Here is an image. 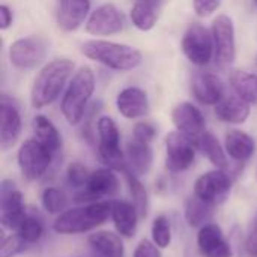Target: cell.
Here are the masks:
<instances>
[{"instance_id":"cell-1","label":"cell","mask_w":257,"mask_h":257,"mask_svg":"<svg viewBox=\"0 0 257 257\" xmlns=\"http://www.w3.org/2000/svg\"><path fill=\"white\" fill-rule=\"evenodd\" d=\"M75 65L69 59H54L42 66L33 80L30 89V104L33 108L39 110L53 104L65 89Z\"/></svg>"},{"instance_id":"cell-2","label":"cell","mask_w":257,"mask_h":257,"mask_svg":"<svg viewBox=\"0 0 257 257\" xmlns=\"http://www.w3.org/2000/svg\"><path fill=\"white\" fill-rule=\"evenodd\" d=\"M111 218V202L99 200L63 211L56 217L53 230L60 235H80L102 226Z\"/></svg>"},{"instance_id":"cell-3","label":"cell","mask_w":257,"mask_h":257,"mask_svg":"<svg viewBox=\"0 0 257 257\" xmlns=\"http://www.w3.org/2000/svg\"><path fill=\"white\" fill-rule=\"evenodd\" d=\"M81 53L87 59L119 72L133 71L140 66L143 60V54L140 50L126 44H119L105 39L84 41L81 44Z\"/></svg>"},{"instance_id":"cell-4","label":"cell","mask_w":257,"mask_h":257,"mask_svg":"<svg viewBox=\"0 0 257 257\" xmlns=\"http://www.w3.org/2000/svg\"><path fill=\"white\" fill-rule=\"evenodd\" d=\"M95 87V74L89 66H81L74 72L60 102V111L69 125L75 126L84 120Z\"/></svg>"},{"instance_id":"cell-5","label":"cell","mask_w":257,"mask_h":257,"mask_svg":"<svg viewBox=\"0 0 257 257\" xmlns=\"http://www.w3.org/2000/svg\"><path fill=\"white\" fill-rule=\"evenodd\" d=\"M53 157L54 154L50 149H47L42 143H39L35 137L23 142L17 155L18 167L23 178H26L30 182L41 179L50 169Z\"/></svg>"},{"instance_id":"cell-6","label":"cell","mask_w":257,"mask_h":257,"mask_svg":"<svg viewBox=\"0 0 257 257\" xmlns=\"http://www.w3.org/2000/svg\"><path fill=\"white\" fill-rule=\"evenodd\" d=\"M181 48L188 62L196 66H206L215 56L212 33L199 23H193L185 30Z\"/></svg>"},{"instance_id":"cell-7","label":"cell","mask_w":257,"mask_h":257,"mask_svg":"<svg viewBox=\"0 0 257 257\" xmlns=\"http://www.w3.org/2000/svg\"><path fill=\"white\" fill-rule=\"evenodd\" d=\"M48 53L47 42L39 36H26L14 41L8 50L9 62L18 71H32L39 66Z\"/></svg>"},{"instance_id":"cell-8","label":"cell","mask_w":257,"mask_h":257,"mask_svg":"<svg viewBox=\"0 0 257 257\" xmlns=\"http://www.w3.org/2000/svg\"><path fill=\"white\" fill-rule=\"evenodd\" d=\"M120 190V182L113 169L104 167L90 173L86 188L75 191L74 200L77 203H93L104 197H114Z\"/></svg>"},{"instance_id":"cell-9","label":"cell","mask_w":257,"mask_h":257,"mask_svg":"<svg viewBox=\"0 0 257 257\" xmlns=\"http://www.w3.org/2000/svg\"><path fill=\"white\" fill-rule=\"evenodd\" d=\"M26 215L23 193L14 181L3 179L0 184V223L3 229L15 232Z\"/></svg>"},{"instance_id":"cell-10","label":"cell","mask_w":257,"mask_h":257,"mask_svg":"<svg viewBox=\"0 0 257 257\" xmlns=\"http://www.w3.org/2000/svg\"><path fill=\"white\" fill-rule=\"evenodd\" d=\"M166 169L170 173H182L188 170L196 160V143L181 134L172 131L166 136Z\"/></svg>"},{"instance_id":"cell-11","label":"cell","mask_w":257,"mask_h":257,"mask_svg":"<svg viewBox=\"0 0 257 257\" xmlns=\"http://www.w3.org/2000/svg\"><path fill=\"white\" fill-rule=\"evenodd\" d=\"M233 179L227 170L215 169L200 175L194 182V194L202 200L217 206L223 203L232 190Z\"/></svg>"},{"instance_id":"cell-12","label":"cell","mask_w":257,"mask_h":257,"mask_svg":"<svg viewBox=\"0 0 257 257\" xmlns=\"http://www.w3.org/2000/svg\"><path fill=\"white\" fill-rule=\"evenodd\" d=\"M211 33L215 47V60L221 66H229L236 59V41H235V24L233 20L220 14L214 18Z\"/></svg>"},{"instance_id":"cell-13","label":"cell","mask_w":257,"mask_h":257,"mask_svg":"<svg viewBox=\"0 0 257 257\" xmlns=\"http://www.w3.org/2000/svg\"><path fill=\"white\" fill-rule=\"evenodd\" d=\"M84 29L89 35L93 36L116 35L125 29V15L117 6L104 3L90 12Z\"/></svg>"},{"instance_id":"cell-14","label":"cell","mask_w":257,"mask_h":257,"mask_svg":"<svg viewBox=\"0 0 257 257\" xmlns=\"http://www.w3.org/2000/svg\"><path fill=\"white\" fill-rule=\"evenodd\" d=\"M172 122L181 134L191 139L194 143L206 133V122L202 111L188 101L178 104L172 111Z\"/></svg>"},{"instance_id":"cell-15","label":"cell","mask_w":257,"mask_h":257,"mask_svg":"<svg viewBox=\"0 0 257 257\" xmlns=\"http://www.w3.org/2000/svg\"><path fill=\"white\" fill-rule=\"evenodd\" d=\"M197 248L202 257H233V250L217 223H208L199 229Z\"/></svg>"},{"instance_id":"cell-16","label":"cell","mask_w":257,"mask_h":257,"mask_svg":"<svg viewBox=\"0 0 257 257\" xmlns=\"http://www.w3.org/2000/svg\"><path fill=\"white\" fill-rule=\"evenodd\" d=\"M90 0H57L56 21L65 32H74L81 24H86L90 15Z\"/></svg>"},{"instance_id":"cell-17","label":"cell","mask_w":257,"mask_h":257,"mask_svg":"<svg viewBox=\"0 0 257 257\" xmlns=\"http://www.w3.org/2000/svg\"><path fill=\"white\" fill-rule=\"evenodd\" d=\"M191 90L202 105L215 107L226 95L224 83L212 72H196L191 80Z\"/></svg>"},{"instance_id":"cell-18","label":"cell","mask_w":257,"mask_h":257,"mask_svg":"<svg viewBox=\"0 0 257 257\" xmlns=\"http://www.w3.org/2000/svg\"><path fill=\"white\" fill-rule=\"evenodd\" d=\"M116 107L120 116H123L125 119L134 120L145 117L149 111L148 93L137 86L125 87L116 96Z\"/></svg>"},{"instance_id":"cell-19","label":"cell","mask_w":257,"mask_h":257,"mask_svg":"<svg viewBox=\"0 0 257 257\" xmlns=\"http://www.w3.org/2000/svg\"><path fill=\"white\" fill-rule=\"evenodd\" d=\"M23 130V120L18 108L8 101V98L3 95L0 102V143L2 149L12 148L21 134Z\"/></svg>"},{"instance_id":"cell-20","label":"cell","mask_w":257,"mask_h":257,"mask_svg":"<svg viewBox=\"0 0 257 257\" xmlns=\"http://www.w3.org/2000/svg\"><path fill=\"white\" fill-rule=\"evenodd\" d=\"M111 220L117 235L122 238H133L137 232L139 220L142 218L133 202L119 199L111 202Z\"/></svg>"},{"instance_id":"cell-21","label":"cell","mask_w":257,"mask_h":257,"mask_svg":"<svg viewBox=\"0 0 257 257\" xmlns=\"http://www.w3.org/2000/svg\"><path fill=\"white\" fill-rule=\"evenodd\" d=\"M250 104L244 101L241 96H238L235 92L226 93L223 99L215 105V116L230 125H241L244 123L250 116Z\"/></svg>"},{"instance_id":"cell-22","label":"cell","mask_w":257,"mask_h":257,"mask_svg":"<svg viewBox=\"0 0 257 257\" xmlns=\"http://www.w3.org/2000/svg\"><path fill=\"white\" fill-rule=\"evenodd\" d=\"M125 155H126V163H128L126 172H131L139 178L151 172L152 163H154V152H152L151 143H146L133 137L126 145Z\"/></svg>"},{"instance_id":"cell-23","label":"cell","mask_w":257,"mask_h":257,"mask_svg":"<svg viewBox=\"0 0 257 257\" xmlns=\"http://www.w3.org/2000/svg\"><path fill=\"white\" fill-rule=\"evenodd\" d=\"M93 257H125L122 236L110 230H98L87 238Z\"/></svg>"},{"instance_id":"cell-24","label":"cell","mask_w":257,"mask_h":257,"mask_svg":"<svg viewBox=\"0 0 257 257\" xmlns=\"http://www.w3.org/2000/svg\"><path fill=\"white\" fill-rule=\"evenodd\" d=\"M224 148H226L229 158H232L233 161L239 164H244L254 155L256 142L250 134L241 130H230L226 134Z\"/></svg>"},{"instance_id":"cell-25","label":"cell","mask_w":257,"mask_h":257,"mask_svg":"<svg viewBox=\"0 0 257 257\" xmlns=\"http://www.w3.org/2000/svg\"><path fill=\"white\" fill-rule=\"evenodd\" d=\"M160 2L161 0H136L130 12L133 26L142 32L152 30L158 21Z\"/></svg>"},{"instance_id":"cell-26","label":"cell","mask_w":257,"mask_h":257,"mask_svg":"<svg viewBox=\"0 0 257 257\" xmlns=\"http://www.w3.org/2000/svg\"><path fill=\"white\" fill-rule=\"evenodd\" d=\"M32 130L35 139L42 143L53 154H57L62 148V136L57 126L44 114H38L32 120Z\"/></svg>"},{"instance_id":"cell-27","label":"cell","mask_w":257,"mask_h":257,"mask_svg":"<svg viewBox=\"0 0 257 257\" xmlns=\"http://www.w3.org/2000/svg\"><path fill=\"white\" fill-rule=\"evenodd\" d=\"M197 149L208 158V161L215 167L221 170L229 169V160H227V152L226 148L221 146L218 139L212 133H205L196 143Z\"/></svg>"},{"instance_id":"cell-28","label":"cell","mask_w":257,"mask_h":257,"mask_svg":"<svg viewBox=\"0 0 257 257\" xmlns=\"http://www.w3.org/2000/svg\"><path fill=\"white\" fill-rule=\"evenodd\" d=\"M214 205L202 200L196 194H193L187 202L184 208V217L190 227L200 229L202 226L211 223L212 214H214Z\"/></svg>"},{"instance_id":"cell-29","label":"cell","mask_w":257,"mask_h":257,"mask_svg":"<svg viewBox=\"0 0 257 257\" xmlns=\"http://www.w3.org/2000/svg\"><path fill=\"white\" fill-rule=\"evenodd\" d=\"M96 134H98V151L120 149V133L113 117L101 116L96 120Z\"/></svg>"},{"instance_id":"cell-30","label":"cell","mask_w":257,"mask_h":257,"mask_svg":"<svg viewBox=\"0 0 257 257\" xmlns=\"http://www.w3.org/2000/svg\"><path fill=\"white\" fill-rule=\"evenodd\" d=\"M230 86L233 89V92L241 96L244 101H247L248 104H256L257 102V75L242 71V69H236L230 74Z\"/></svg>"},{"instance_id":"cell-31","label":"cell","mask_w":257,"mask_h":257,"mask_svg":"<svg viewBox=\"0 0 257 257\" xmlns=\"http://www.w3.org/2000/svg\"><path fill=\"white\" fill-rule=\"evenodd\" d=\"M125 179H126V184H128V190H130V194H131V199H133V205L136 206L140 218H146L148 214H149V196H148V191L145 188V185L142 184L140 178L136 176L134 173L131 172H125Z\"/></svg>"},{"instance_id":"cell-32","label":"cell","mask_w":257,"mask_h":257,"mask_svg":"<svg viewBox=\"0 0 257 257\" xmlns=\"http://www.w3.org/2000/svg\"><path fill=\"white\" fill-rule=\"evenodd\" d=\"M41 205L44 211L50 215H60L66 211L68 197L66 194L56 187H47L41 194Z\"/></svg>"},{"instance_id":"cell-33","label":"cell","mask_w":257,"mask_h":257,"mask_svg":"<svg viewBox=\"0 0 257 257\" xmlns=\"http://www.w3.org/2000/svg\"><path fill=\"white\" fill-rule=\"evenodd\" d=\"M15 233H18L27 244H36L44 236V224L38 217L27 214L20 223Z\"/></svg>"},{"instance_id":"cell-34","label":"cell","mask_w":257,"mask_h":257,"mask_svg":"<svg viewBox=\"0 0 257 257\" xmlns=\"http://www.w3.org/2000/svg\"><path fill=\"white\" fill-rule=\"evenodd\" d=\"M151 235H152V241L160 248H167L172 244V236H173L170 220L166 215L155 217L151 226Z\"/></svg>"},{"instance_id":"cell-35","label":"cell","mask_w":257,"mask_h":257,"mask_svg":"<svg viewBox=\"0 0 257 257\" xmlns=\"http://www.w3.org/2000/svg\"><path fill=\"white\" fill-rule=\"evenodd\" d=\"M90 173L92 172H89L84 164L74 161L66 169V181H68L69 187H72L75 191H80V190L86 188L89 178H90Z\"/></svg>"},{"instance_id":"cell-36","label":"cell","mask_w":257,"mask_h":257,"mask_svg":"<svg viewBox=\"0 0 257 257\" xmlns=\"http://www.w3.org/2000/svg\"><path fill=\"white\" fill-rule=\"evenodd\" d=\"M27 242L18 235V233H12L8 236L2 238L0 242V257H17L21 253L26 251L27 248Z\"/></svg>"},{"instance_id":"cell-37","label":"cell","mask_w":257,"mask_h":257,"mask_svg":"<svg viewBox=\"0 0 257 257\" xmlns=\"http://www.w3.org/2000/svg\"><path fill=\"white\" fill-rule=\"evenodd\" d=\"M133 137L146 143H152L154 139L157 137V128L151 122H139L134 125Z\"/></svg>"},{"instance_id":"cell-38","label":"cell","mask_w":257,"mask_h":257,"mask_svg":"<svg viewBox=\"0 0 257 257\" xmlns=\"http://www.w3.org/2000/svg\"><path fill=\"white\" fill-rule=\"evenodd\" d=\"M223 0H193V9L199 17H209L217 12Z\"/></svg>"},{"instance_id":"cell-39","label":"cell","mask_w":257,"mask_h":257,"mask_svg":"<svg viewBox=\"0 0 257 257\" xmlns=\"http://www.w3.org/2000/svg\"><path fill=\"white\" fill-rule=\"evenodd\" d=\"M133 257H161V251H160V247L154 241L142 239L137 244Z\"/></svg>"},{"instance_id":"cell-40","label":"cell","mask_w":257,"mask_h":257,"mask_svg":"<svg viewBox=\"0 0 257 257\" xmlns=\"http://www.w3.org/2000/svg\"><path fill=\"white\" fill-rule=\"evenodd\" d=\"M245 248L251 256L257 257V214L256 217L253 218L248 236H247V242H245Z\"/></svg>"},{"instance_id":"cell-41","label":"cell","mask_w":257,"mask_h":257,"mask_svg":"<svg viewBox=\"0 0 257 257\" xmlns=\"http://www.w3.org/2000/svg\"><path fill=\"white\" fill-rule=\"evenodd\" d=\"M12 21H14V15H12V11L9 9V6L0 5V29L2 30L9 29Z\"/></svg>"},{"instance_id":"cell-42","label":"cell","mask_w":257,"mask_h":257,"mask_svg":"<svg viewBox=\"0 0 257 257\" xmlns=\"http://www.w3.org/2000/svg\"><path fill=\"white\" fill-rule=\"evenodd\" d=\"M256 3H257V0H256Z\"/></svg>"}]
</instances>
